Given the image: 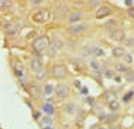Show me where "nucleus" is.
I'll use <instances>...</instances> for the list:
<instances>
[{"label": "nucleus", "instance_id": "nucleus-1", "mask_svg": "<svg viewBox=\"0 0 134 129\" xmlns=\"http://www.w3.org/2000/svg\"><path fill=\"white\" fill-rule=\"evenodd\" d=\"M49 43L48 38L45 36H42L36 38L34 41L33 47L36 51L41 52L48 47Z\"/></svg>", "mask_w": 134, "mask_h": 129}, {"label": "nucleus", "instance_id": "nucleus-2", "mask_svg": "<svg viewBox=\"0 0 134 129\" xmlns=\"http://www.w3.org/2000/svg\"><path fill=\"white\" fill-rule=\"evenodd\" d=\"M50 18V13L47 10H41L35 14L33 16V20L38 23L46 22Z\"/></svg>", "mask_w": 134, "mask_h": 129}, {"label": "nucleus", "instance_id": "nucleus-3", "mask_svg": "<svg viewBox=\"0 0 134 129\" xmlns=\"http://www.w3.org/2000/svg\"><path fill=\"white\" fill-rule=\"evenodd\" d=\"M52 73L55 77L58 78H65L68 73L67 68L62 65H56L53 68Z\"/></svg>", "mask_w": 134, "mask_h": 129}, {"label": "nucleus", "instance_id": "nucleus-4", "mask_svg": "<svg viewBox=\"0 0 134 129\" xmlns=\"http://www.w3.org/2000/svg\"><path fill=\"white\" fill-rule=\"evenodd\" d=\"M55 91L58 97L64 98L68 94L69 88L66 85L62 83H60L56 86L55 88Z\"/></svg>", "mask_w": 134, "mask_h": 129}, {"label": "nucleus", "instance_id": "nucleus-5", "mask_svg": "<svg viewBox=\"0 0 134 129\" xmlns=\"http://www.w3.org/2000/svg\"><path fill=\"white\" fill-rule=\"evenodd\" d=\"M112 13L111 9L108 7H102L96 12V18H102L110 15Z\"/></svg>", "mask_w": 134, "mask_h": 129}, {"label": "nucleus", "instance_id": "nucleus-6", "mask_svg": "<svg viewBox=\"0 0 134 129\" xmlns=\"http://www.w3.org/2000/svg\"><path fill=\"white\" fill-rule=\"evenodd\" d=\"M31 67L32 69L37 72H39L43 70V66L42 63L36 59H34L31 62Z\"/></svg>", "mask_w": 134, "mask_h": 129}, {"label": "nucleus", "instance_id": "nucleus-7", "mask_svg": "<svg viewBox=\"0 0 134 129\" xmlns=\"http://www.w3.org/2000/svg\"><path fill=\"white\" fill-rule=\"evenodd\" d=\"M111 37L115 41H120L124 39L125 34L121 30H116L112 34Z\"/></svg>", "mask_w": 134, "mask_h": 129}, {"label": "nucleus", "instance_id": "nucleus-8", "mask_svg": "<svg viewBox=\"0 0 134 129\" xmlns=\"http://www.w3.org/2000/svg\"><path fill=\"white\" fill-rule=\"evenodd\" d=\"M84 29V26L82 24H76L69 27L68 30L72 34H77L82 31Z\"/></svg>", "mask_w": 134, "mask_h": 129}, {"label": "nucleus", "instance_id": "nucleus-9", "mask_svg": "<svg viewBox=\"0 0 134 129\" xmlns=\"http://www.w3.org/2000/svg\"><path fill=\"white\" fill-rule=\"evenodd\" d=\"M31 94L35 98H38L40 96V90L39 88L35 85L31 86L29 89Z\"/></svg>", "mask_w": 134, "mask_h": 129}, {"label": "nucleus", "instance_id": "nucleus-10", "mask_svg": "<svg viewBox=\"0 0 134 129\" xmlns=\"http://www.w3.org/2000/svg\"><path fill=\"white\" fill-rule=\"evenodd\" d=\"M82 16L81 13L79 12H75L71 13L69 17V20L70 22H75L79 21L81 18Z\"/></svg>", "mask_w": 134, "mask_h": 129}, {"label": "nucleus", "instance_id": "nucleus-11", "mask_svg": "<svg viewBox=\"0 0 134 129\" xmlns=\"http://www.w3.org/2000/svg\"><path fill=\"white\" fill-rule=\"evenodd\" d=\"M125 53L124 49L122 47H116L113 50L112 54L115 57H121Z\"/></svg>", "mask_w": 134, "mask_h": 129}, {"label": "nucleus", "instance_id": "nucleus-12", "mask_svg": "<svg viewBox=\"0 0 134 129\" xmlns=\"http://www.w3.org/2000/svg\"><path fill=\"white\" fill-rule=\"evenodd\" d=\"M43 111L49 115H51L54 112V109L53 106L50 104H45L42 107Z\"/></svg>", "mask_w": 134, "mask_h": 129}, {"label": "nucleus", "instance_id": "nucleus-13", "mask_svg": "<svg viewBox=\"0 0 134 129\" xmlns=\"http://www.w3.org/2000/svg\"><path fill=\"white\" fill-rule=\"evenodd\" d=\"M6 31L7 34L10 35H14L16 31V29L15 27L12 25H7L5 27Z\"/></svg>", "mask_w": 134, "mask_h": 129}, {"label": "nucleus", "instance_id": "nucleus-14", "mask_svg": "<svg viewBox=\"0 0 134 129\" xmlns=\"http://www.w3.org/2000/svg\"><path fill=\"white\" fill-rule=\"evenodd\" d=\"M125 78L129 82H134V72H129L125 75Z\"/></svg>", "mask_w": 134, "mask_h": 129}, {"label": "nucleus", "instance_id": "nucleus-15", "mask_svg": "<svg viewBox=\"0 0 134 129\" xmlns=\"http://www.w3.org/2000/svg\"><path fill=\"white\" fill-rule=\"evenodd\" d=\"M110 108L113 110H116L120 108V104L116 100H112L110 103Z\"/></svg>", "mask_w": 134, "mask_h": 129}, {"label": "nucleus", "instance_id": "nucleus-16", "mask_svg": "<svg viewBox=\"0 0 134 129\" xmlns=\"http://www.w3.org/2000/svg\"><path fill=\"white\" fill-rule=\"evenodd\" d=\"M115 67L116 69L120 72H125L128 70V68L125 66L121 63L116 64Z\"/></svg>", "mask_w": 134, "mask_h": 129}, {"label": "nucleus", "instance_id": "nucleus-17", "mask_svg": "<svg viewBox=\"0 0 134 129\" xmlns=\"http://www.w3.org/2000/svg\"><path fill=\"white\" fill-rule=\"evenodd\" d=\"M93 52H94L95 56L97 57H101V56H102L104 54L103 50H102L101 49L99 48H98V47L95 48Z\"/></svg>", "mask_w": 134, "mask_h": 129}, {"label": "nucleus", "instance_id": "nucleus-18", "mask_svg": "<svg viewBox=\"0 0 134 129\" xmlns=\"http://www.w3.org/2000/svg\"><path fill=\"white\" fill-rule=\"evenodd\" d=\"M12 5L11 1H0V6L1 8H5L10 7Z\"/></svg>", "mask_w": 134, "mask_h": 129}, {"label": "nucleus", "instance_id": "nucleus-19", "mask_svg": "<svg viewBox=\"0 0 134 129\" xmlns=\"http://www.w3.org/2000/svg\"><path fill=\"white\" fill-rule=\"evenodd\" d=\"M53 88L52 85H46L45 87H44V91H45V93L47 95H49L50 94H51V93L53 91Z\"/></svg>", "mask_w": 134, "mask_h": 129}, {"label": "nucleus", "instance_id": "nucleus-20", "mask_svg": "<svg viewBox=\"0 0 134 129\" xmlns=\"http://www.w3.org/2000/svg\"><path fill=\"white\" fill-rule=\"evenodd\" d=\"M45 74H45V72H44V71H43L42 70L41 71L37 73L36 77H37V78L38 79L41 80V79H42V78H44V76H45Z\"/></svg>", "mask_w": 134, "mask_h": 129}, {"label": "nucleus", "instance_id": "nucleus-21", "mask_svg": "<svg viewBox=\"0 0 134 129\" xmlns=\"http://www.w3.org/2000/svg\"><path fill=\"white\" fill-rule=\"evenodd\" d=\"M42 122L44 124L46 125H51L52 124L51 119L48 117H44L42 119Z\"/></svg>", "mask_w": 134, "mask_h": 129}, {"label": "nucleus", "instance_id": "nucleus-22", "mask_svg": "<svg viewBox=\"0 0 134 129\" xmlns=\"http://www.w3.org/2000/svg\"><path fill=\"white\" fill-rule=\"evenodd\" d=\"M124 60L127 63L130 64L132 62V58L130 54H126L124 56Z\"/></svg>", "mask_w": 134, "mask_h": 129}, {"label": "nucleus", "instance_id": "nucleus-23", "mask_svg": "<svg viewBox=\"0 0 134 129\" xmlns=\"http://www.w3.org/2000/svg\"><path fill=\"white\" fill-rule=\"evenodd\" d=\"M132 94H133L132 92H130V93H129L128 94H127L124 97L123 100L125 101V102H126V101H128L129 99L131 98V97L132 96Z\"/></svg>", "mask_w": 134, "mask_h": 129}, {"label": "nucleus", "instance_id": "nucleus-24", "mask_svg": "<svg viewBox=\"0 0 134 129\" xmlns=\"http://www.w3.org/2000/svg\"><path fill=\"white\" fill-rule=\"evenodd\" d=\"M91 66L94 69H98L99 68V64L95 61H93L91 63Z\"/></svg>", "mask_w": 134, "mask_h": 129}, {"label": "nucleus", "instance_id": "nucleus-25", "mask_svg": "<svg viewBox=\"0 0 134 129\" xmlns=\"http://www.w3.org/2000/svg\"><path fill=\"white\" fill-rule=\"evenodd\" d=\"M128 14L130 17L134 18V8H129L128 10Z\"/></svg>", "mask_w": 134, "mask_h": 129}, {"label": "nucleus", "instance_id": "nucleus-26", "mask_svg": "<svg viewBox=\"0 0 134 129\" xmlns=\"http://www.w3.org/2000/svg\"><path fill=\"white\" fill-rule=\"evenodd\" d=\"M75 86L78 88H81V83H80V81H79L78 80H76L75 82Z\"/></svg>", "mask_w": 134, "mask_h": 129}, {"label": "nucleus", "instance_id": "nucleus-27", "mask_svg": "<svg viewBox=\"0 0 134 129\" xmlns=\"http://www.w3.org/2000/svg\"><path fill=\"white\" fill-rule=\"evenodd\" d=\"M125 3L127 6H130L132 4V1H131V0H126V1H125Z\"/></svg>", "mask_w": 134, "mask_h": 129}, {"label": "nucleus", "instance_id": "nucleus-28", "mask_svg": "<svg viewBox=\"0 0 134 129\" xmlns=\"http://www.w3.org/2000/svg\"><path fill=\"white\" fill-rule=\"evenodd\" d=\"M81 92H82V93L83 94H86L88 92V90L86 87H84L82 89Z\"/></svg>", "mask_w": 134, "mask_h": 129}, {"label": "nucleus", "instance_id": "nucleus-29", "mask_svg": "<svg viewBox=\"0 0 134 129\" xmlns=\"http://www.w3.org/2000/svg\"><path fill=\"white\" fill-rule=\"evenodd\" d=\"M113 129H120V128L118 126H114Z\"/></svg>", "mask_w": 134, "mask_h": 129}, {"label": "nucleus", "instance_id": "nucleus-30", "mask_svg": "<svg viewBox=\"0 0 134 129\" xmlns=\"http://www.w3.org/2000/svg\"><path fill=\"white\" fill-rule=\"evenodd\" d=\"M44 129H53V128H51V127H47L45 128Z\"/></svg>", "mask_w": 134, "mask_h": 129}, {"label": "nucleus", "instance_id": "nucleus-31", "mask_svg": "<svg viewBox=\"0 0 134 129\" xmlns=\"http://www.w3.org/2000/svg\"><path fill=\"white\" fill-rule=\"evenodd\" d=\"M100 129H106V128H100Z\"/></svg>", "mask_w": 134, "mask_h": 129}]
</instances>
